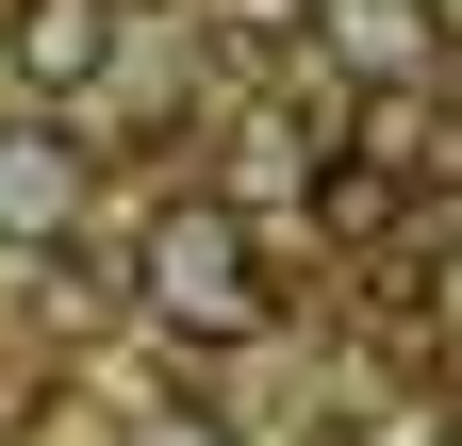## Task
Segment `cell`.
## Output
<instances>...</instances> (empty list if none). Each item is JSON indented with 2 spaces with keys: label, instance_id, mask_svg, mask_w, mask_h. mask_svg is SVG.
<instances>
[{
  "label": "cell",
  "instance_id": "cell-1",
  "mask_svg": "<svg viewBox=\"0 0 462 446\" xmlns=\"http://www.w3.org/2000/svg\"><path fill=\"white\" fill-rule=\"evenodd\" d=\"M149 314L199 330V348H248V330L281 314V282H264V215H248V199H182V215L149 232Z\"/></svg>",
  "mask_w": 462,
  "mask_h": 446
},
{
  "label": "cell",
  "instance_id": "cell-2",
  "mask_svg": "<svg viewBox=\"0 0 462 446\" xmlns=\"http://www.w3.org/2000/svg\"><path fill=\"white\" fill-rule=\"evenodd\" d=\"M67 215H83V133H50V116H0V265L67 248Z\"/></svg>",
  "mask_w": 462,
  "mask_h": 446
},
{
  "label": "cell",
  "instance_id": "cell-3",
  "mask_svg": "<svg viewBox=\"0 0 462 446\" xmlns=\"http://www.w3.org/2000/svg\"><path fill=\"white\" fill-rule=\"evenodd\" d=\"M99 67H116V0H0V83L83 99Z\"/></svg>",
  "mask_w": 462,
  "mask_h": 446
},
{
  "label": "cell",
  "instance_id": "cell-4",
  "mask_svg": "<svg viewBox=\"0 0 462 446\" xmlns=\"http://www.w3.org/2000/svg\"><path fill=\"white\" fill-rule=\"evenodd\" d=\"M314 50L346 83H430L446 67V0H314Z\"/></svg>",
  "mask_w": 462,
  "mask_h": 446
},
{
  "label": "cell",
  "instance_id": "cell-5",
  "mask_svg": "<svg viewBox=\"0 0 462 446\" xmlns=\"http://www.w3.org/2000/svg\"><path fill=\"white\" fill-rule=\"evenodd\" d=\"M133 446H248V430H231L215 397H149V413H133Z\"/></svg>",
  "mask_w": 462,
  "mask_h": 446
},
{
  "label": "cell",
  "instance_id": "cell-6",
  "mask_svg": "<svg viewBox=\"0 0 462 446\" xmlns=\"http://www.w3.org/2000/svg\"><path fill=\"white\" fill-rule=\"evenodd\" d=\"M314 199H330V232H380V215H396L380 165H314Z\"/></svg>",
  "mask_w": 462,
  "mask_h": 446
}]
</instances>
